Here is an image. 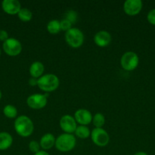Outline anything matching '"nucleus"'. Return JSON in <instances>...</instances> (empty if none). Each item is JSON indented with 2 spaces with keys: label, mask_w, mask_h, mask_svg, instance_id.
<instances>
[{
  "label": "nucleus",
  "mask_w": 155,
  "mask_h": 155,
  "mask_svg": "<svg viewBox=\"0 0 155 155\" xmlns=\"http://www.w3.org/2000/svg\"><path fill=\"white\" fill-rule=\"evenodd\" d=\"M44 65L40 61H35L32 63L29 68V73L32 78L39 79L43 74Z\"/></svg>",
  "instance_id": "2eb2a0df"
},
{
  "label": "nucleus",
  "mask_w": 155,
  "mask_h": 155,
  "mask_svg": "<svg viewBox=\"0 0 155 155\" xmlns=\"http://www.w3.org/2000/svg\"><path fill=\"white\" fill-rule=\"evenodd\" d=\"M120 64L125 71H132L138 67L139 64V58L134 51H126L122 56Z\"/></svg>",
  "instance_id": "39448f33"
},
{
  "label": "nucleus",
  "mask_w": 155,
  "mask_h": 155,
  "mask_svg": "<svg viewBox=\"0 0 155 155\" xmlns=\"http://www.w3.org/2000/svg\"><path fill=\"white\" fill-rule=\"evenodd\" d=\"M134 155H148L147 154V153L144 152V151H139V152H137L135 153Z\"/></svg>",
  "instance_id": "c85d7f7f"
},
{
  "label": "nucleus",
  "mask_w": 155,
  "mask_h": 155,
  "mask_svg": "<svg viewBox=\"0 0 155 155\" xmlns=\"http://www.w3.org/2000/svg\"><path fill=\"white\" fill-rule=\"evenodd\" d=\"M92 123L95 128H102L105 124V117L101 113L95 114L93 116Z\"/></svg>",
  "instance_id": "412c9836"
},
{
  "label": "nucleus",
  "mask_w": 155,
  "mask_h": 155,
  "mask_svg": "<svg viewBox=\"0 0 155 155\" xmlns=\"http://www.w3.org/2000/svg\"><path fill=\"white\" fill-rule=\"evenodd\" d=\"M0 56H1V48H0Z\"/></svg>",
  "instance_id": "7c9ffc66"
},
{
  "label": "nucleus",
  "mask_w": 155,
  "mask_h": 155,
  "mask_svg": "<svg viewBox=\"0 0 155 155\" xmlns=\"http://www.w3.org/2000/svg\"><path fill=\"white\" fill-rule=\"evenodd\" d=\"M91 132L90 131L89 128L87 126H78L76 128L75 132H74V135L77 136L78 138L81 139H88L90 136H91Z\"/></svg>",
  "instance_id": "f3484780"
},
{
  "label": "nucleus",
  "mask_w": 155,
  "mask_h": 155,
  "mask_svg": "<svg viewBox=\"0 0 155 155\" xmlns=\"http://www.w3.org/2000/svg\"><path fill=\"white\" fill-rule=\"evenodd\" d=\"M76 145V139L74 135L63 133L56 139V149L61 152H68L74 148Z\"/></svg>",
  "instance_id": "7ed1b4c3"
},
{
  "label": "nucleus",
  "mask_w": 155,
  "mask_h": 155,
  "mask_svg": "<svg viewBox=\"0 0 155 155\" xmlns=\"http://www.w3.org/2000/svg\"><path fill=\"white\" fill-rule=\"evenodd\" d=\"M2 49L7 55L15 57L22 51V45L21 42L15 38H9L2 43Z\"/></svg>",
  "instance_id": "423d86ee"
},
{
  "label": "nucleus",
  "mask_w": 155,
  "mask_h": 155,
  "mask_svg": "<svg viewBox=\"0 0 155 155\" xmlns=\"http://www.w3.org/2000/svg\"><path fill=\"white\" fill-rule=\"evenodd\" d=\"M13 143V138L8 132L0 133V151H5L10 148Z\"/></svg>",
  "instance_id": "dca6fc26"
},
{
  "label": "nucleus",
  "mask_w": 155,
  "mask_h": 155,
  "mask_svg": "<svg viewBox=\"0 0 155 155\" xmlns=\"http://www.w3.org/2000/svg\"><path fill=\"white\" fill-rule=\"evenodd\" d=\"M59 126L62 131L68 134L74 133L78 127L77 122L75 121L74 118L69 114L64 115L61 117L60 121H59Z\"/></svg>",
  "instance_id": "1a4fd4ad"
},
{
  "label": "nucleus",
  "mask_w": 155,
  "mask_h": 155,
  "mask_svg": "<svg viewBox=\"0 0 155 155\" xmlns=\"http://www.w3.org/2000/svg\"><path fill=\"white\" fill-rule=\"evenodd\" d=\"M91 137L94 145L98 147H105L109 144V136L103 128H94L91 131Z\"/></svg>",
  "instance_id": "0eeeda50"
},
{
  "label": "nucleus",
  "mask_w": 155,
  "mask_h": 155,
  "mask_svg": "<svg viewBox=\"0 0 155 155\" xmlns=\"http://www.w3.org/2000/svg\"><path fill=\"white\" fill-rule=\"evenodd\" d=\"M2 92H1V90H0V100L2 99Z\"/></svg>",
  "instance_id": "c756f323"
},
{
  "label": "nucleus",
  "mask_w": 155,
  "mask_h": 155,
  "mask_svg": "<svg viewBox=\"0 0 155 155\" xmlns=\"http://www.w3.org/2000/svg\"><path fill=\"white\" fill-rule=\"evenodd\" d=\"M33 155H50L49 154L47 151H43V150H40V151H39V152L36 153V154H34Z\"/></svg>",
  "instance_id": "cd10ccee"
},
{
  "label": "nucleus",
  "mask_w": 155,
  "mask_h": 155,
  "mask_svg": "<svg viewBox=\"0 0 155 155\" xmlns=\"http://www.w3.org/2000/svg\"><path fill=\"white\" fill-rule=\"evenodd\" d=\"M28 148L30 149V151L32 153H33V154H36V153L39 152L41 148L40 142H36V141H31V142H30V143L28 145Z\"/></svg>",
  "instance_id": "5701e85b"
},
{
  "label": "nucleus",
  "mask_w": 155,
  "mask_h": 155,
  "mask_svg": "<svg viewBox=\"0 0 155 155\" xmlns=\"http://www.w3.org/2000/svg\"><path fill=\"white\" fill-rule=\"evenodd\" d=\"M142 6L143 3L141 0H127L123 4V10L126 15L135 16L140 13Z\"/></svg>",
  "instance_id": "9d476101"
},
{
  "label": "nucleus",
  "mask_w": 155,
  "mask_h": 155,
  "mask_svg": "<svg viewBox=\"0 0 155 155\" xmlns=\"http://www.w3.org/2000/svg\"><path fill=\"white\" fill-rule=\"evenodd\" d=\"M147 21L152 25L155 26V8L152 9L148 12L147 16Z\"/></svg>",
  "instance_id": "393cba45"
},
{
  "label": "nucleus",
  "mask_w": 155,
  "mask_h": 155,
  "mask_svg": "<svg viewBox=\"0 0 155 155\" xmlns=\"http://www.w3.org/2000/svg\"><path fill=\"white\" fill-rule=\"evenodd\" d=\"M3 114L5 117L9 119H13V118H17L18 115V110L16 107H15L12 104H7L3 108Z\"/></svg>",
  "instance_id": "6ab92c4d"
},
{
  "label": "nucleus",
  "mask_w": 155,
  "mask_h": 155,
  "mask_svg": "<svg viewBox=\"0 0 155 155\" xmlns=\"http://www.w3.org/2000/svg\"><path fill=\"white\" fill-rule=\"evenodd\" d=\"M9 33L6 30H0V41L4 42L5 41L9 39Z\"/></svg>",
  "instance_id": "a878e982"
},
{
  "label": "nucleus",
  "mask_w": 155,
  "mask_h": 155,
  "mask_svg": "<svg viewBox=\"0 0 155 155\" xmlns=\"http://www.w3.org/2000/svg\"><path fill=\"white\" fill-rule=\"evenodd\" d=\"M55 143H56V138L52 133H46L40 140V148L43 151L51 149L53 146H55Z\"/></svg>",
  "instance_id": "4468645a"
},
{
  "label": "nucleus",
  "mask_w": 155,
  "mask_h": 155,
  "mask_svg": "<svg viewBox=\"0 0 155 155\" xmlns=\"http://www.w3.org/2000/svg\"><path fill=\"white\" fill-rule=\"evenodd\" d=\"M112 41V36L109 32L106 30H100L94 36V42L97 46L106 47L110 44Z\"/></svg>",
  "instance_id": "ddd939ff"
},
{
  "label": "nucleus",
  "mask_w": 155,
  "mask_h": 155,
  "mask_svg": "<svg viewBox=\"0 0 155 155\" xmlns=\"http://www.w3.org/2000/svg\"><path fill=\"white\" fill-rule=\"evenodd\" d=\"M18 17L23 22H28V21H30L32 19L33 14L28 8H21L20 12H18Z\"/></svg>",
  "instance_id": "aec40b11"
},
{
  "label": "nucleus",
  "mask_w": 155,
  "mask_h": 155,
  "mask_svg": "<svg viewBox=\"0 0 155 155\" xmlns=\"http://www.w3.org/2000/svg\"><path fill=\"white\" fill-rule=\"evenodd\" d=\"M2 8L5 13L9 15H18L21 9V5L18 0H3Z\"/></svg>",
  "instance_id": "9b49d317"
},
{
  "label": "nucleus",
  "mask_w": 155,
  "mask_h": 155,
  "mask_svg": "<svg viewBox=\"0 0 155 155\" xmlns=\"http://www.w3.org/2000/svg\"><path fill=\"white\" fill-rule=\"evenodd\" d=\"M65 19L68 20V21L71 23V24H74L78 19V14L75 11H68L66 14H65Z\"/></svg>",
  "instance_id": "4be33fe9"
},
{
  "label": "nucleus",
  "mask_w": 155,
  "mask_h": 155,
  "mask_svg": "<svg viewBox=\"0 0 155 155\" xmlns=\"http://www.w3.org/2000/svg\"><path fill=\"white\" fill-rule=\"evenodd\" d=\"M46 30L50 34H57L61 31L60 21L57 20H52L47 24Z\"/></svg>",
  "instance_id": "a211bd4d"
},
{
  "label": "nucleus",
  "mask_w": 155,
  "mask_h": 155,
  "mask_svg": "<svg viewBox=\"0 0 155 155\" xmlns=\"http://www.w3.org/2000/svg\"><path fill=\"white\" fill-rule=\"evenodd\" d=\"M74 118L77 124H79L81 126H88L92 122L93 116L88 110L81 108L76 110Z\"/></svg>",
  "instance_id": "f8f14e48"
},
{
  "label": "nucleus",
  "mask_w": 155,
  "mask_h": 155,
  "mask_svg": "<svg viewBox=\"0 0 155 155\" xmlns=\"http://www.w3.org/2000/svg\"><path fill=\"white\" fill-rule=\"evenodd\" d=\"M14 128L18 135L26 138L31 136L34 130V125L30 118L26 115H21L15 119Z\"/></svg>",
  "instance_id": "f257e3e1"
},
{
  "label": "nucleus",
  "mask_w": 155,
  "mask_h": 155,
  "mask_svg": "<svg viewBox=\"0 0 155 155\" xmlns=\"http://www.w3.org/2000/svg\"><path fill=\"white\" fill-rule=\"evenodd\" d=\"M59 79L53 74H45L37 79V86L40 89L46 92H54L59 88Z\"/></svg>",
  "instance_id": "f03ea898"
},
{
  "label": "nucleus",
  "mask_w": 155,
  "mask_h": 155,
  "mask_svg": "<svg viewBox=\"0 0 155 155\" xmlns=\"http://www.w3.org/2000/svg\"><path fill=\"white\" fill-rule=\"evenodd\" d=\"M71 25H72V24L66 19H63L60 21L61 30H63L65 32L69 30L71 28Z\"/></svg>",
  "instance_id": "b1692460"
},
{
  "label": "nucleus",
  "mask_w": 155,
  "mask_h": 155,
  "mask_svg": "<svg viewBox=\"0 0 155 155\" xmlns=\"http://www.w3.org/2000/svg\"><path fill=\"white\" fill-rule=\"evenodd\" d=\"M28 83L31 86H37V79H34V78H32L31 77V78L29 80Z\"/></svg>",
  "instance_id": "bb28decb"
},
{
  "label": "nucleus",
  "mask_w": 155,
  "mask_h": 155,
  "mask_svg": "<svg viewBox=\"0 0 155 155\" xmlns=\"http://www.w3.org/2000/svg\"><path fill=\"white\" fill-rule=\"evenodd\" d=\"M47 95L43 94H33L27 98V106L34 110H40L45 107L47 104Z\"/></svg>",
  "instance_id": "6e6552de"
},
{
  "label": "nucleus",
  "mask_w": 155,
  "mask_h": 155,
  "mask_svg": "<svg viewBox=\"0 0 155 155\" xmlns=\"http://www.w3.org/2000/svg\"><path fill=\"white\" fill-rule=\"evenodd\" d=\"M65 39L67 44L71 48H78L81 46L84 41V36L81 30L75 27H71L65 32Z\"/></svg>",
  "instance_id": "20e7f679"
}]
</instances>
